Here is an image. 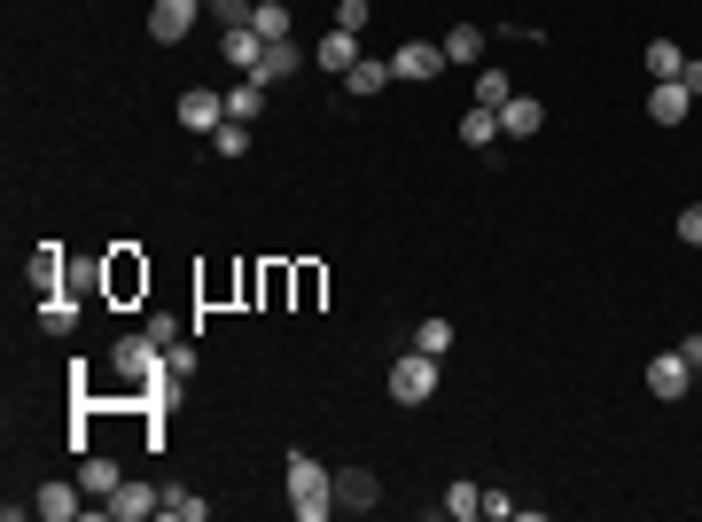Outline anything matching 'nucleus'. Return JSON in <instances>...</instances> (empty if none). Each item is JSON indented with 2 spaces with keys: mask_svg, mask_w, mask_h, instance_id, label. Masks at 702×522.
<instances>
[{
  "mask_svg": "<svg viewBox=\"0 0 702 522\" xmlns=\"http://www.w3.org/2000/svg\"><path fill=\"white\" fill-rule=\"evenodd\" d=\"M282 476H289V507H297L305 522H328V507H336V476H328L312 453H289Z\"/></svg>",
  "mask_w": 702,
  "mask_h": 522,
  "instance_id": "1",
  "label": "nucleus"
},
{
  "mask_svg": "<svg viewBox=\"0 0 702 522\" xmlns=\"http://www.w3.org/2000/svg\"><path fill=\"white\" fill-rule=\"evenodd\" d=\"M437 367H446V359L398 352V359H391V406H429V398H437Z\"/></svg>",
  "mask_w": 702,
  "mask_h": 522,
  "instance_id": "2",
  "label": "nucleus"
},
{
  "mask_svg": "<svg viewBox=\"0 0 702 522\" xmlns=\"http://www.w3.org/2000/svg\"><path fill=\"white\" fill-rule=\"evenodd\" d=\"M110 359H118V375H125V382H156V375H172V352H164L156 335H125Z\"/></svg>",
  "mask_w": 702,
  "mask_h": 522,
  "instance_id": "3",
  "label": "nucleus"
},
{
  "mask_svg": "<svg viewBox=\"0 0 702 522\" xmlns=\"http://www.w3.org/2000/svg\"><path fill=\"white\" fill-rule=\"evenodd\" d=\"M196 16H204V0H156V9H149V40L156 47H180L196 32Z\"/></svg>",
  "mask_w": 702,
  "mask_h": 522,
  "instance_id": "4",
  "label": "nucleus"
},
{
  "mask_svg": "<svg viewBox=\"0 0 702 522\" xmlns=\"http://www.w3.org/2000/svg\"><path fill=\"white\" fill-rule=\"evenodd\" d=\"M437 70H446V47H437V40H406V47H391V78L421 86V78H437Z\"/></svg>",
  "mask_w": 702,
  "mask_h": 522,
  "instance_id": "5",
  "label": "nucleus"
},
{
  "mask_svg": "<svg viewBox=\"0 0 702 522\" xmlns=\"http://www.w3.org/2000/svg\"><path fill=\"white\" fill-rule=\"evenodd\" d=\"M156 507H164V491H149L141 476H125V484H118V491L102 499V514H110V522H149Z\"/></svg>",
  "mask_w": 702,
  "mask_h": 522,
  "instance_id": "6",
  "label": "nucleus"
},
{
  "mask_svg": "<svg viewBox=\"0 0 702 522\" xmlns=\"http://www.w3.org/2000/svg\"><path fill=\"white\" fill-rule=\"evenodd\" d=\"M180 125L211 141V133L227 125V95H211V86H188V95H180Z\"/></svg>",
  "mask_w": 702,
  "mask_h": 522,
  "instance_id": "7",
  "label": "nucleus"
},
{
  "mask_svg": "<svg viewBox=\"0 0 702 522\" xmlns=\"http://www.w3.org/2000/svg\"><path fill=\"white\" fill-rule=\"evenodd\" d=\"M500 133H507V141L547 133V102H539V95H507V102H500Z\"/></svg>",
  "mask_w": 702,
  "mask_h": 522,
  "instance_id": "8",
  "label": "nucleus"
},
{
  "mask_svg": "<svg viewBox=\"0 0 702 522\" xmlns=\"http://www.w3.org/2000/svg\"><path fill=\"white\" fill-rule=\"evenodd\" d=\"M305 63H312V55H305L297 40H266V55H257V70H250V78H257V86H282V78H297Z\"/></svg>",
  "mask_w": 702,
  "mask_h": 522,
  "instance_id": "9",
  "label": "nucleus"
},
{
  "mask_svg": "<svg viewBox=\"0 0 702 522\" xmlns=\"http://www.w3.org/2000/svg\"><path fill=\"white\" fill-rule=\"evenodd\" d=\"M375 499H383L375 468H343V476H336V507H343V514H375Z\"/></svg>",
  "mask_w": 702,
  "mask_h": 522,
  "instance_id": "10",
  "label": "nucleus"
},
{
  "mask_svg": "<svg viewBox=\"0 0 702 522\" xmlns=\"http://www.w3.org/2000/svg\"><path fill=\"white\" fill-rule=\"evenodd\" d=\"M648 390L671 406V398H687V390H694V367H687L679 352H663V359H648Z\"/></svg>",
  "mask_w": 702,
  "mask_h": 522,
  "instance_id": "11",
  "label": "nucleus"
},
{
  "mask_svg": "<svg viewBox=\"0 0 702 522\" xmlns=\"http://www.w3.org/2000/svg\"><path fill=\"white\" fill-rule=\"evenodd\" d=\"M312 63L343 78L351 63H360V32H343V24H328V32H320V47H312Z\"/></svg>",
  "mask_w": 702,
  "mask_h": 522,
  "instance_id": "12",
  "label": "nucleus"
},
{
  "mask_svg": "<svg viewBox=\"0 0 702 522\" xmlns=\"http://www.w3.org/2000/svg\"><path fill=\"white\" fill-rule=\"evenodd\" d=\"M78 491H86V484H63V476H55V484H40V491H32V514L70 522V514H78Z\"/></svg>",
  "mask_w": 702,
  "mask_h": 522,
  "instance_id": "13",
  "label": "nucleus"
},
{
  "mask_svg": "<svg viewBox=\"0 0 702 522\" xmlns=\"http://www.w3.org/2000/svg\"><path fill=\"white\" fill-rule=\"evenodd\" d=\"M687 110H694V95H687V86H679V78H656V95H648V118H656V125H679Z\"/></svg>",
  "mask_w": 702,
  "mask_h": 522,
  "instance_id": "14",
  "label": "nucleus"
},
{
  "mask_svg": "<svg viewBox=\"0 0 702 522\" xmlns=\"http://www.w3.org/2000/svg\"><path fill=\"white\" fill-rule=\"evenodd\" d=\"M343 86H351L360 102H368V95H383V86H391V55H360V63L343 70Z\"/></svg>",
  "mask_w": 702,
  "mask_h": 522,
  "instance_id": "15",
  "label": "nucleus"
},
{
  "mask_svg": "<svg viewBox=\"0 0 702 522\" xmlns=\"http://www.w3.org/2000/svg\"><path fill=\"white\" fill-rule=\"evenodd\" d=\"M78 484H86V499H110V491L125 484V468L102 460V453H86V460H78Z\"/></svg>",
  "mask_w": 702,
  "mask_h": 522,
  "instance_id": "16",
  "label": "nucleus"
},
{
  "mask_svg": "<svg viewBox=\"0 0 702 522\" xmlns=\"http://www.w3.org/2000/svg\"><path fill=\"white\" fill-rule=\"evenodd\" d=\"M63 274H70L63 242H40V257H32V289H40V297H55V289H63Z\"/></svg>",
  "mask_w": 702,
  "mask_h": 522,
  "instance_id": "17",
  "label": "nucleus"
},
{
  "mask_svg": "<svg viewBox=\"0 0 702 522\" xmlns=\"http://www.w3.org/2000/svg\"><path fill=\"white\" fill-rule=\"evenodd\" d=\"M250 32H257V40H289V32H297L289 0H257V9H250Z\"/></svg>",
  "mask_w": 702,
  "mask_h": 522,
  "instance_id": "18",
  "label": "nucleus"
},
{
  "mask_svg": "<svg viewBox=\"0 0 702 522\" xmlns=\"http://www.w3.org/2000/svg\"><path fill=\"white\" fill-rule=\"evenodd\" d=\"M219 55H227V63H234V70H242V78H250V70H257V55H266V40H257V32H250V24H234V32H227V40H219Z\"/></svg>",
  "mask_w": 702,
  "mask_h": 522,
  "instance_id": "19",
  "label": "nucleus"
},
{
  "mask_svg": "<svg viewBox=\"0 0 702 522\" xmlns=\"http://www.w3.org/2000/svg\"><path fill=\"white\" fill-rule=\"evenodd\" d=\"M227 118H234V125H257V118H266V86H257V78H242L234 95H227Z\"/></svg>",
  "mask_w": 702,
  "mask_h": 522,
  "instance_id": "20",
  "label": "nucleus"
},
{
  "mask_svg": "<svg viewBox=\"0 0 702 522\" xmlns=\"http://www.w3.org/2000/svg\"><path fill=\"white\" fill-rule=\"evenodd\" d=\"M640 70H648V78H679V70H687L679 40H648V47H640Z\"/></svg>",
  "mask_w": 702,
  "mask_h": 522,
  "instance_id": "21",
  "label": "nucleus"
},
{
  "mask_svg": "<svg viewBox=\"0 0 702 522\" xmlns=\"http://www.w3.org/2000/svg\"><path fill=\"white\" fill-rule=\"evenodd\" d=\"M461 141H469V148H492V141H500V110L469 102V110H461Z\"/></svg>",
  "mask_w": 702,
  "mask_h": 522,
  "instance_id": "22",
  "label": "nucleus"
},
{
  "mask_svg": "<svg viewBox=\"0 0 702 522\" xmlns=\"http://www.w3.org/2000/svg\"><path fill=\"white\" fill-rule=\"evenodd\" d=\"M102 281H110V297H133V289H149V266H133V249H118Z\"/></svg>",
  "mask_w": 702,
  "mask_h": 522,
  "instance_id": "23",
  "label": "nucleus"
},
{
  "mask_svg": "<svg viewBox=\"0 0 702 522\" xmlns=\"http://www.w3.org/2000/svg\"><path fill=\"white\" fill-rule=\"evenodd\" d=\"M40 327H47V335H70V327H78V297H63V289L40 297Z\"/></svg>",
  "mask_w": 702,
  "mask_h": 522,
  "instance_id": "24",
  "label": "nucleus"
},
{
  "mask_svg": "<svg viewBox=\"0 0 702 522\" xmlns=\"http://www.w3.org/2000/svg\"><path fill=\"white\" fill-rule=\"evenodd\" d=\"M437 47H446V63H476V55H484V32H476V24H453Z\"/></svg>",
  "mask_w": 702,
  "mask_h": 522,
  "instance_id": "25",
  "label": "nucleus"
},
{
  "mask_svg": "<svg viewBox=\"0 0 702 522\" xmlns=\"http://www.w3.org/2000/svg\"><path fill=\"white\" fill-rule=\"evenodd\" d=\"M414 352L446 359V352H453V320H421V327H414Z\"/></svg>",
  "mask_w": 702,
  "mask_h": 522,
  "instance_id": "26",
  "label": "nucleus"
},
{
  "mask_svg": "<svg viewBox=\"0 0 702 522\" xmlns=\"http://www.w3.org/2000/svg\"><path fill=\"white\" fill-rule=\"evenodd\" d=\"M446 514H453V522L484 514V484H453V491H446Z\"/></svg>",
  "mask_w": 702,
  "mask_h": 522,
  "instance_id": "27",
  "label": "nucleus"
},
{
  "mask_svg": "<svg viewBox=\"0 0 702 522\" xmlns=\"http://www.w3.org/2000/svg\"><path fill=\"white\" fill-rule=\"evenodd\" d=\"M211 148H219L227 164H234V156H250V125H234V118H227V125L211 133Z\"/></svg>",
  "mask_w": 702,
  "mask_h": 522,
  "instance_id": "28",
  "label": "nucleus"
},
{
  "mask_svg": "<svg viewBox=\"0 0 702 522\" xmlns=\"http://www.w3.org/2000/svg\"><path fill=\"white\" fill-rule=\"evenodd\" d=\"M507 95H515V86H507V70H476V102H484V110H500Z\"/></svg>",
  "mask_w": 702,
  "mask_h": 522,
  "instance_id": "29",
  "label": "nucleus"
},
{
  "mask_svg": "<svg viewBox=\"0 0 702 522\" xmlns=\"http://www.w3.org/2000/svg\"><path fill=\"white\" fill-rule=\"evenodd\" d=\"M164 514H180V522H204V514H211V499H196V491H164Z\"/></svg>",
  "mask_w": 702,
  "mask_h": 522,
  "instance_id": "30",
  "label": "nucleus"
},
{
  "mask_svg": "<svg viewBox=\"0 0 702 522\" xmlns=\"http://www.w3.org/2000/svg\"><path fill=\"white\" fill-rule=\"evenodd\" d=\"M368 16H375V0H336V16H328V24H343V32H368Z\"/></svg>",
  "mask_w": 702,
  "mask_h": 522,
  "instance_id": "31",
  "label": "nucleus"
},
{
  "mask_svg": "<svg viewBox=\"0 0 702 522\" xmlns=\"http://www.w3.org/2000/svg\"><path fill=\"white\" fill-rule=\"evenodd\" d=\"M204 9H211V16L234 32V24H250V9H257V0H204Z\"/></svg>",
  "mask_w": 702,
  "mask_h": 522,
  "instance_id": "32",
  "label": "nucleus"
},
{
  "mask_svg": "<svg viewBox=\"0 0 702 522\" xmlns=\"http://www.w3.org/2000/svg\"><path fill=\"white\" fill-rule=\"evenodd\" d=\"M141 335H156L164 352H172V343H180V320H172V312H149V320H141Z\"/></svg>",
  "mask_w": 702,
  "mask_h": 522,
  "instance_id": "33",
  "label": "nucleus"
},
{
  "mask_svg": "<svg viewBox=\"0 0 702 522\" xmlns=\"http://www.w3.org/2000/svg\"><path fill=\"white\" fill-rule=\"evenodd\" d=\"M289 289H297V304H320V266H297Z\"/></svg>",
  "mask_w": 702,
  "mask_h": 522,
  "instance_id": "34",
  "label": "nucleus"
},
{
  "mask_svg": "<svg viewBox=\"0 0 702 522\" xmlns=\"http://www.w3.org/2000/svg\"><path fill=\"white\" fill-rule=\"evenodd\" d=\"M484 514H492V522H515V514H523V507H515V499H507V491H484Z\"/></svg>",
  "mask_w": 702,
  "mask_h": 522,
  "instance_id": "35",
  "label": "nucleus"
},
{
  "mask_svg": "<svg viewBox=\"0 0 702 522\" xmlns=\"http://www.w3.org/2000/svg\"><path fill=\"white\" fill-rule=\"evenodd\" d=\"M679 242H694V249H702V203H687V211H679Z\"/></svg>",
  "mask_w": 702,
  "mask_h": 522,
  "instance_id": "36",
  "label": "nucleus"
},
{
  "mask_svg": "<svg viewBox=\"0 0 702 522\" xmlns=\"http://www.w3.org/2000/svg\"><path fill=\"white\" fill-rule=\"evenodd\" d=\"M679 359H687V367L702 375V335H679Z\"/></svg>",
  "mask_w": 702,
  "mask_h": 522,
  "instance_id": "37",
  "label": "nucleus"
},
{
  "mask_svg": "<svg viewBox=\"0 0 702 522\" xmlns=\"http://www.w3.org/2000/svg\"><path fill=\"white\" fill-rule=\"evenodd\" d=\"M679 86H687V95L702 102V63H687V70H679Z\"/></svg>",
  "mask_w": 702,
  "mask_h": 522,
  "instance_id": "38",
  "label": "nucleus"
}]
</instances>
